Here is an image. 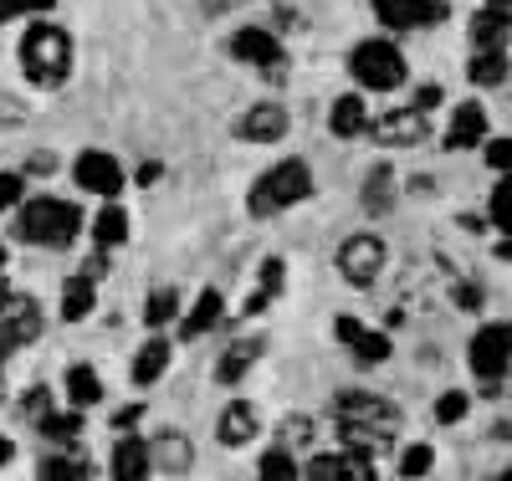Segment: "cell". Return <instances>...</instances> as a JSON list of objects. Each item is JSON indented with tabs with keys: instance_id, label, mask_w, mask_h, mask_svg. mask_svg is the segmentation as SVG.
Wrapping results in <instances>:
<instances>
[{
	"instance_id": "6da1fadb",
	"label": "cell",
	"mask_w": 512,
	"mask_h": 481,
	"mask_svg": "<svg viewBox=\"0 0 512 481\" xmlns=\"http://www.w3.org/2000/svg\"><path fill=\"white\" fill-rule=\"evenodd\" d=\"M333 410H338V441L354 446V451L390 446L395 435H400V425H405L400 405L384 400V395H374V389H338Z\"/></svg>"
},
{
	"instance_id": "7a4b0ae2",
	"label": "cell",
	"mask_w": 512,
	"mask_h": 481,
	"mask_svg": "<svg viewBox=\"0 0 512 481\" xmlns=\"http://www.w3.org/2000/svg\"><path fill=\"white\" fill-rule=\"evenodd\" d=\"M11 236L26 241V246H72L82 236V210L72 200H52V195H41V200H21L16 205V221H11Z\"/></svg>"
},
{
	"instance_id": "3957f363",
	"label": "cell",
	"mask_w": 512,
	"mask_h": 481,
	"mask_svg": "<svg viewBox=\"0 0 512 481\" xmlns=\"http://www.w3.org/2000/svg\"><path fill=\"white\" fill-rule=\"evenodd\" d=\"M16 62L26 72V82L36 87H62L72 77V36L52 21H36L26 36H21V47H16Z\"/></svg>"
},
{
	"instance_id": "277c9868",
	"label": "cell",
	"mask_w": 512,
	"mask_h": 481,
	"mask_svg": "<svg viewBox=\"0 0 512 481\" xmlns=\"http://www.w3.org/2000/svg\"><path fill=\"white\" fill-rule=\"evenodd\" d=\"M303 200H313V169L303 159H282L251 185L246 210H251V221H272V215L303 205Z\"/></svg>"
},
{
	"instance_id": "5b68a950",
	"label": "cell",
	"mask_w": 512,
	"mask_h": 481,
	"mask_svg": "<svg viewBox=\"0 0 512 481\" xmlns=\"http://www.w3.org/2000/svg\"><path fill=\"white\" fill-rule=\"evenodd\" d=\"M349 72H354L359 87H369V93H395L410 67H405V57L395 52V41L374 36V41H359V47L349 52Z\"/></svg>"
},
{
	"instance_id": "8992f818",
	"label": "cell",
	"mask_w": 512,
	"mask_h": 481,
	"mask_svg": "<svg viewBox=\"0 0 512 481\" xmlns=\"http://www.w3.org/2000/svg\"><path fill=\"white\" fill-rule=\"evenodd\" d=\"M507 359H512V333H507V323H487V328H477L472 343H466V364H472V374L482 379L487 395H502Z\"/></svg>"
},
{
	"instance_id": "52a82bcc",
	"label": "cell",
	"mask_w": 512,
	"mask_h": 481,
	"mask_svg": "<svg viewBox=\"0 0 512 481\" xmlns=\"http://www.w3.org/2000/svg\"><path fill=\"white\" fill-rule=\"evenodd\" d=\"M338 277H344L349 287H374L379 277H384V261H390V246H384L379 236H369V231H359V236H349V241H338Z\"/></svg>"
},
{
	"instance_id": "ba28073f",
	"label": "cell",
	"mask_w": 512,
	"mask_h": 481,
	"mask_svg": "<svg viewBox=\"0 0 512 481\" xmlns=\"http://www.w3.org/2000/svg\"><path fill=\"white\" fill-rule=\"evenodd\" d=\"M226 52H231L236 62L256 67L262 77H272V82H282V77H287V52H282L277 31H267V26H241V31L226 41Z\"/></svg>"
},
{
	"instance_id": "9c48e42d",
	"label": "cell",
	"mask_w": 512,
	"mask_h": 481,
	"mask_svg": "<svg viewBox=\"0 0 512 481\" xmlns=\"http://www.w3.org/2000/svg\"><path fill=\"white\" fill-rule=\"evenodd\" d=\"M369 139L384 144V149H420L431 139V113H420L415 103L410 108H390L384 118L369 123Z\"/></svg>"
},
{
	"instance_id": "30bf717a",
	"label": "cell",
	"mask_w": 512,
	"mask_h": 481,
	"mask_svg": "<svg viewBox=\"0 0 512 481\" xmlns=\"http://www.w3.org/2000/svg\"><path fill=\"white\" fill-rule=\"evenodd\" d=\"M41 328H47V318H41L36 297L31 292H0V333H6L11 348H31L41 338Z\"/></svg>"
},
{
	"instance_id": "8fae6325",
	"label": "cell",
	"mask_w": 512,
	"mask_h": 481,
	"mask_svg": "<svg viewBox=\"0 0 512 481\" xmlns=\"http://www.w3.org/2000/svg\"><path fill=\"white\" fill-rule=\"evenodd\" d=\"M72 180L88 190V195L113 200V195L123 190V164H118L108 149H82V154L72 159Z\"/></svg>"
},
{
	"instance_id": "7c38bea8",
	"label": "cell",
	"mask_w": 512,
	"mask_h": 481,
	"mask_svg": "<svg viewBox=\"0 0 512 481\" xmlns=\"http://www.w3.org/2000/svg\"><path fill=\"white\" fill-rule=\"evenodd\" d=\"M374 16L390 31H420L446 21V0H374Z\"/></svg>"
},
{
	"instance_id": "4fadbf2b",
	"label": "cell",
	"mask_w": 512,
	"mask_h": 481,
	"mask_svg": "<svg viewBox=\"0 0 512 481\" xmlns=\"http://www.w3.org/2000/svg\"><path fill=\"white\" fill-rule=\"evenodd\" d=\"M287 128H292V113L267 98V103H256V108L241 113L236 139H241V144H277V139H287Z\"/></svg>"
},
{
	"instance_id": "5bb4252c",
	"label": "cell",
	"mask_w": 512,
	"mask_h": 481,
	"mask_svg": "<svg viewBox=\"0 0 512 481\" xmlns=\"http://www.w3.org/2000/svg\"><path fill=\"white\" fill-rule=\"evenodd\" d=\"M297 476H308V481H344V476L374 481V466H369V451L344 446V451H328V456H313L308 466H297Z\"/></svg>"
},
{
	"instance_id": "9a60e30c",
	"label": "cell",
	"mask_w": 512,
	"mask_h": 481,
	"mask_svg": "<svg viewBox=\"0 0 512 481\" xmlns=\"http://www.w3.org/2000/svg\"><path fill=\"white\" fill-rule=\"evenodd\" d=\"M195 471V446L180 430H159L149 441V476H190Z\"/></svg>"
},
{
	"instance_id": "2e32d148",
	"label": "cell",
	"mask_w": 512,
	"mask_h": 481,
	"mask_svg": "<svg viewBox=\"0 0 512 481\" xmlns=\"http://www.w3.org/2000/svg\"><path fill=\"white\" fill-rule=\"evenodd\" d=\"M256 435H262V410H256L251 400H231V405L216 415V441H221L226 451L251 446Z\"/></svg>"
},
{
	"instance_id": "e0dca14e",
	"label": "cell",
	"mask_w": 512,
	"mask_h": 481,
	"mask_svg": "<svg viewBox=\"0 0 512 481\" xmlns=\"http://www.w3.org/2000/svg\"><path fill=\"white\" fill-rule=\"evenodd\" d=\"M487 134H492V118H487V108L472 98V103H461V108L451 113V123H446V149H451V154L482 149Z\"/></svg>"
},
{
	"instance_id": "ac0fdd59",
	"label": "cell",
	"mask_w": 512,
	"mask_h": 481,
	"mask_svg": "<svg viewBox=\"0 0 512 481\" xmlns=\"http://www.w3.org/2000/svg\"><path fill=\"white\" fill-rule=\"evenodd\" d=\"M267 359V338H236L231 348H226V354L216 359V384H241L256 364H262Z\"/></svg>"
},
{
	"instance_id": "d6986e66",
	"label": "cell",
	"mask_w": 512,
	"mask_h": 481,
	"mask_svg": "<svg viewBox=\"0 0 512 481\" xmlns=\"http://www.w3.org/2000/svg\"><path fill=\"white\" fill-rule=\"evenodd\" d=\"M221 318H226V297H221L216 287H205V292L195 297V308L180 318V338L195 343V338H205L210 328H221Z\"/></svg>"
},
{
	"instance_id": "ffe728a7",
	"label": "cell",
	"mask_w": 512,
	"mask_h": 481,
	"mask_svg": "<svg viewBox=\"0 0 512 481\" xmlns=\"http://www.w3.org/2000/svg\"><path fill=\"white\" fill-rule=\"evenodd\" d=\"M395 195H400V180H395V169L390 164H374L364 174V190H359V205L369 215H390L395 210Z\"/></svg>"
},
{
	"instance_id": "44dd1931",
	"label": "cell",
	"mask_w": 512,
	"mask_h": 481,
	"mask_svg": "<svg viewBox=\"0 0 512 481\" xmlns=\"http://www.w3.org/2000/svg\"><path fill=\"white\" fill-rule=\"evenodd\" d=\"M328 128H333V139H344V144L364 139V134H369V108H364V98H359V93L338 98L333 113H328Z\"/></svg>"
},
{
	"instance_id": "7402d4cb",
	"label": "cell",
	"mask_w": 512,
	"mask_h": 481,
	"mask_svg": "<svg viewBox=\"0 0 512 481\" xmlns=\"http://www.w3.org/2000/svg\"><path fill=\"white\" fill-rule=\"evenodd\" d=\"M108 476H118V481H144V476H149V441H139V435L123 430V441H118V451H113V461H108Z\"/></svg>"
},
{
	"instance_id": "603a6c76",
	"label": "cell",
	"mask_w": 512,
	"mask_h": 481,
	"mask_svg": "<svg viewBox=\"0 0 512 481\" xmlns=\"http://www.w3.org/2000/svg\"><path fill=\"white\" fill-rule=\"evenodd\" d=\"M164 369H169V338H149L139 354H134V369H128V379H134L139 389H149V384L164 379Z\"/></svg>"
},
{
	"instance_id": "cb8c5ba5",
	"label": "cell",
	"mask_w": 512,
	"mask_h": 481,
	"mask_svg": "<svg viewBox=\"0 0 512 481\" xmlns=\"http://www.w3.org/2000/svg\"><path fill=\"white\" fill-rule=\"evenodd\" d=\"M98 308V282H88V277H67L62 282V323H82Z\"/></svg>"
},
{
	"instance_id": "d4e9b609",
	"label": "cell",
	"mask_w": 512,
	"mask_h": 481,
	"mask_svg": "<svg viewBox=\"0 0 512 481\" xmlns=\"http://www.w3.org/2000/svg\"><path fill=\"white\" fill-rule=\"evenodd\" d=\"M466 82L472 87H502L507 82V47H482L466 62Z\"/></svg>"
},
{
	"instance_id": "484cf974",
	"label": "cell",
	"mask_w": 512,
	"mask_h": 481,
	"mask_svg": "<svg viewBox=\"0 0 512 481\" xmlns=\"http://www.w3.org/2000/svg\"><path fill=\"white\" fill-rule=\"evenodd\" d=\"M67 400H72V410H93L103 400V379H98L93 364H72L67 369Z\"/></svg>"
},
{
	"instance_id": "4316f807",
	"label": "cell",
	"mask_w": 512,
	"mask_h": 481,
	"mask_svg": "<svg viewBox=\"0 0 512 481\" xmlns=\"http://www.w3.org/2000/svg\"><path fill=\"white\" fill-rule=\"evenodd\" d=\"M93 241L103 246V251H113V246H123L128 241V210L123 205H103L98 215H93Z\"/></svg>"
},
{
	"instance_id": "83f0119b",
	"label": "cell",
	"mask_w": 512,
	"mask_h": 481,
	"mask_svg": "<svg viewBox=\"0 0 512 481\" xmlns=\"http://www.w3.org/2000/svg\"><path fill=\"white\" fill-rule=\"evenodd\" d=\"M482 47H507V16L492 6H482L472 16V52H482Z\"/></svg>"
},
{
	"instance_id": "f1b7e54d",
	"label": "cell",
	"mask_w": 512,
	"mask_h": 481,
	"mask_svg": "<svg viewBox=\"0 0 512 481\" xmlns=\"http://www.w3.org/2000/svg\"><path fill=\"white\" fill-rule=\"evenodd\" d=\"M36 476L41 481H88V476H98V466H88V456H47L36 466Z\"/></svg>"
},
{
	"instance_id": "f546056e",
	"label": "cell",
	"mask_w": 512,
	"mask_h": 481,
	"mask_svg": "<svg viewBox=\"0 0 512 481\" xmlns=\"http://www.w3.org/2000/svg\"><path fill=\"white\" fill-rule=\"evenodd\" d=\"M349 348H354V359H359V364L374 369V364H384V359L395 354V338H390V333H374V328H359V333L349 338Z\"/></svg>"
},
{
	"instance_id": "4dcf8cb0",
	"label": "cell",
	"mask_w": 512,
	"mask_h": 481,
	"mask_svg": "<svg viewBox=\"0 0 512 481\" xmlns=\"http://www.w3.org/2000/svg\"><path fill=\"white\" fill-rule=\"evenodd\" d=\"M180 318V292L175 287H159L144 297V323L149 328H164V323H175Z\"/></svg>"
},
{
	"instance_id": "1f68e13d",
	"label": "cell",
	"mask_w": 512,
	"mask_h": 481,
	"mask_svg": "<svg viewBox=\"0 0 512 481\" xmlns=\"http://www.w3.org/2000/svg\"><path fill=\"white\" fill-rule=\"evenodd\" d=\"M36 430L47 435V441H77V430H82V415L77 410H47L36 420Z\"/></svg>"
},
{
	"instance_id": "d6a6232c",
	"label": "cell",
	"mask_w": 512,
	"mask_h": 481,
	"mask_svg": "<svg viewBox=\"0 0 512 481\" xmlns=\"http://www.w3.org/2000/svg\"><path fill=\"white\" fill-rule=\"evenodd\" d=\"M466 410H472V395H466V389H446V395L431 405L436 425H461V420H466Z\"/></svg>"
},
{
	"instance_id": "836d02e7",
	"label": "cell",
	"mask_w": 512,
	"mask_h": 481,
	"mask_svg": "<svg viewBox=\"0 0 512 481\" xmlns=\"http://www.w3.org/2000/svg\"><path fill=\"white\" fill-rule=\"evenodd\" d=\"M431 466H436V451L431 446H405L400 451V476H431Z\"/></svg>"
},
{
	"instance_id": "e575fe53",
	"label": "cell",
	"mask_w": 512,
	"mask_h": 481,
	"mask_svg": "<svg viewBox=\"0 0 512 481\" xmlns=\"http://www.w3.org/2000/svg\"><path fill=\"white\" fill-rule=\"evenodd\" d=\"M256 471H262L267 481H292V476H297V466H292V451H287V446H272Z\"/></svg>"
},
{
	"instance_id": "d590c367",
	"label": "cell",
	"mask_w": 512,
	"mask_h": 481,
	"mask_svg": "<svg viewBox=\"0 0 512 481\" xmlns=\"http://www.w3.org/2000/svg\"><path fill=\"white\" fill-rule=\"evenodd\" d=\"M21 200H26V174L21 169H6V174H0V215H11Z\"/></svg>"
},
{
	"instance_id": "8d00e7d4",
	"label": "cell",
	"mask_w": 512,
	"mask_h": 481,
	"mask_svg": "<svg viewBox=\"0 0 512 481\" xmlns=\"http://www.w3.org/2000/svg\"><path fill=\"white\" fill-rule=\"evenodd\" d=\"M451 297H456V308H461V313H482L487 287H482V282H451Z\"/></svg>"
},
{
	"instance_id": "74e56055",
	"label": "cell",
	"mask_w": 512,
	"mask_h": 481,
	"mask_svg": "<svg viewBox=\"0 0 512 481\" xmlns=\"http://www.w3.org/2000/svg\"><path fill=\"white\" fill-rule=\"evenodd\" d=\"M57 0H0V26L16 21V16H41V11H52Z\"/></svg>"
},
{
	"instance_id": "f35d334b",
	"label": "cell",
	"mask_w": 512,
	"mask_h": 481,
	"mask_svg": "<svg viewBox=\"0 0 512 481\" xmlns=\"http://www.w3.org/2000/svg\"><path fill=\"white\" fill-rule=\"evenodd\" d=\"M47 410H52V389H47V384H36V389H26V400H21V415H26V420L36 425V420L47 415Z\"/></svg>"
},
{
	"instance_id": "ab89813d",
	"label": "cell",
	"mask_w": 512,
	"mask_h": 481,
	"mask_svg": "<svg viewBox=\"0 0 512 481\" xmlns=\"http://www.w3.org/2000/svg\"><path fill=\"white\" fill-rule=\"evenodd\" d=\"M487 215H492V226H497L502 236H512V215H507V180H497V190H492V205H487Z\"/></svg>"
},
{
	"instance_id": "60d3db41",
	"label": "cell",
	"mask_w": 512,
	"mask_h": 481,
	"mask_svg": "<svg viewBox=\"0 0 512 481\" xmlns=\"http://www.w3.org/2000/svg\"><path fill=\"white\" fill-rule=\"evenodd\" d=\"M282 282H287V261H282V256H267V261H262V287H267L272 297H282Z\"/></svg>"
},
{
	"instance_id": "b9f144b4",
	"label": "cell",
	"mask_w": 512,
	"mask_h": 481,
	"mask_svg": "<svg viewBox=\"0 0 512 481\" xmlns=\"http://www.w3.org/2000/svg\"><path fill=\"white\" fill-rule=\"evenodd\" d=\"M482 149H487V164H492V174H507L512 144H507V139H482Z\"/></svg>"
},
{
	"instance_id": "7bdbcfd3",
	"label": "cell",
	"mask_w": 512,
	"mask_h": 481,
	"mask_svg": "<svg viewBox=\"0 0 512 481\" xmlns=\"http://www.w3.org/2000/svg\"><path fill=\"white\" fill-rule=\"evenodd\" d=\"M441 103H446V87H441V82L415 87V108H420V113H431V108H441Z\"/></svg>"
},
{
	"instance_id": "ee69618b",
	"label": "cell",
	"mask_w": 512,
	"mask_h": 481,
	"mask_svg": "<svg viewBox=\"0 0 512 481\" xmlns=\"http://www.w3.org/2000/svg\"><path fill=\"white\" fill-rule=\"evenodd\" d=\"M52 169H57V159H52V154H26V164H21L26 180H47Z\"/></svg>"
},
{
	"instance_id": "f6af8a7d",
	"label": "cell",
	"mask_w": 512,
	"mask_h": 481,
	"mask_svg": "<svg viewBox=\"0 0 512 481\" xmlns=\"http://www.w3.org/2000/svg\"><path fill=\"white\" fill-rule=\"evenodd\" d=\"M0 123H26V103L6 93V87H0Z\"/></svg>"
},
{
	"instance_id": "bcb514c9",
	"label": "cell",
	"mask_w": 512,
	"mask_h": 481,
	"mask_svg": "<svg viewBox=\"0 0 512 481\" xmlns=\"http://www.w3.org/2000/svg\"><path fill=\"white\" fill-rule=\"evenodd\" d=\"M108 267H113V261H108V251L98 246V251L88 256V267H82V277H88V282H98V277H108Z\"/></svg>"
},
{
	"instance_id": "7dc6e473",
	"label": "cell",
	"mask_w": 512,
	"mask_h": 481,
	"mask_svg": "<svg viewBox=\"0 0 512 481\" xmlns=\"http://www.w3.org/2000/svg\"><path fill=\"white\" fill-rule=\"evenodd\" d=\"M159 174H164V164H159V159H144V164H139V174H134V180H139V185L149 190V185H159Z\"/></svg>"
},
{
	"instance_id": "c3c4849f",
	"label": "cell",
	"mask_w": 512,
	"mask_h": 481,
	"mask_svg": "<svg viewBox=\"0 0 512 481\" xmlns=\"http://www.w3.org/2000/svg\"><path fill=\"white\" fill-rule=\"evenodd\" d=\"M308 435H313V430H308L303 415H287V441H308Z\"/></svg>"
},
{
	"instance_id": "681fc988",
	"label": "cell",
	"mask_w": 512,
	"mask_h": 481,
	"mask_svg": "<svg viewBox=\"0 0 512 481\" xmlns=\"http://www.w3.org/2000/svg\"><path fill=\"white\" fill-rule=\"evenodd\" d=\"M139 420H144V410H139V405H128V410H118V420H113V425H118V430H134Z\"/></svg>"
},
{
	"instance_id": "f907efd6",
	"label": "cell",
	"mask_w": 512,
	"mask_h": 481,
	"mask_svg": "<svg viewBox=\"0 0 512 481\" xmlns=\"http://www.w3.org/2000/svg\"><path fill=\"white\" fill-rule=\"evenodd\" d=\"M461 231H487V215H477V210H461Z\"/></svg>"
},
{
	"instance_id": "816d5d0a",
	"label": "cell",
	"mask_w": 512,
	"mask_h": 481,
	"mask_svg": "<svg viewBox=\"0 0 512 481\" xmlns=\"http://www.w3.org/2000/svg\"><path fill=\"white\" fill-rule=\"evenodd\" d=\"M333 328H338V343H349V338H354V333H359L364 323H359V318H338Z\"/></svg>"
},
{
	"instance_id": "f5cc1de1",
	"label": "cell",
	"mask_w": 512,
	"mask_h": 481,
	"mask_svg": "<svg viewBox=\"0 0 512 481\" xmlns=\"http://www.w3.org/2000/svg\"><path fill=\"white\" fill-rule=\"evenodd\" d=\"M200 6H205V16H221V11H236L241 0H200Z\"/></svg>"
},
{
	"instance_id": "db71d44e",
	"label": "cell",
	"mask_w": 512,
	"mask_h": 481,
	"mask_svg": "<svg viewBox=\"0 0 512 481\" xmlns=\"http://www.w3.org/2000/svg\"><path fill=\"white\" fill-rule=\"evenodd\" d=\"M6 461H16V441H11V435H0V466H6Z\"/></svg>"
},
{
	"instance_id": "11a10c76",
	"label": "cell",
	"mask_w": 512,
	"mask_h": 481,
	"mask_svg": "<svg viewBox=\"0 0 512 481\" xmlns=\"http://www.w3.org/2000/svg\"><path fill=\"white\" fill-rule=\"evenodd\" d=\"M11 354H16V348L6 343V333H0V369H6V359H11Z\"/></svg>"
},
{
	"instance_id": "9f6ffc18",
	"label": "cell",
	"mask_w": 512,
	"mask_h": 481,
	"mask_svg": "<svg viewBox=\"0 0 512 481\" xmlns=\"http://www.w3.org/2000/svg\"><path fill=\"white\" fill-rule=\"evenodd\" d=\"M0 272H6V246H0Z\"/></svg>"
}]
</instances>
